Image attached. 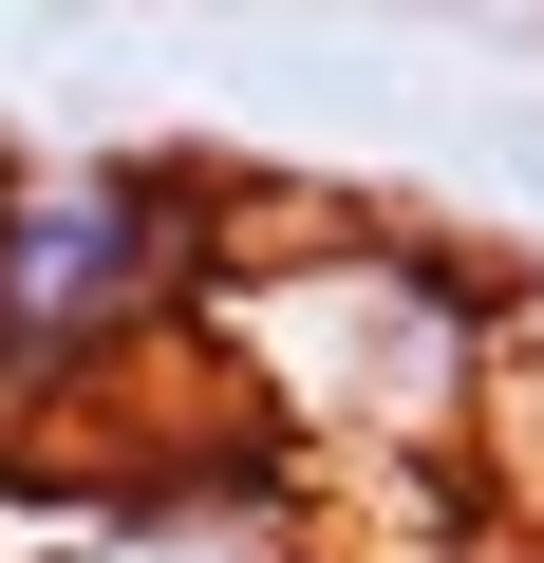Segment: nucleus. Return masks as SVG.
<instances>
[{
  "label": "nucleus",
  "mask_w": 544,
  "mask_h": 563,
  "mask_svg": "<svg viewBox=\"0 0 544 563\" xmlns=\"http://www.w3.org/2000/svg\"><path fill=\"white\" fill-rule=\"evenodd\" d=\"M207 357L244 376V432H263V451L432 470V451H469V413H488L507 301H488L451 244H413V225H301V244H244V225H225Z\"/></svg>",
  "instance_id": "nucleus-1"
},
{
  "label": "nucleus",
  "mask_w": 544,
  "mask_h": 563,
  "mask_svg": "<svg viewBox=\"0 0 544 563\" xmlns=\"http://www.w3.org/2000/svg\"><path fill=\"white\" fill-rule=\"evenodd\" d=\"M57 563H301V544H263L244 507H113V526H76Z\"/></svg>",
  "instance_id": "nucleus-3"
},
{
  "label": "nucleus",
  "mask_w": 544,
  "mask_h": 563,
  "mask_svg": "<svg viewBox=\"0 0 544 563\" xmlns=\"http://www.w3.org/2000/svg\"><path fill=\"white\" fill-rule=\"evenodd\" d=\"M225 188L169 151H57L0 169V395H95L169 339H207Z\"/></svg>",
  "instance_id": "nucleus-2"
}]
</instances>
